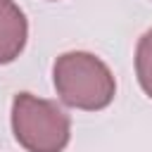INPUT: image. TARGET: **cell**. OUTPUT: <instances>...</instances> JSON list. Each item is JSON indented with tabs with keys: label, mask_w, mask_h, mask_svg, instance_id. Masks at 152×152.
I'll list each match as a JSON object with an SVG mask.
<instances>
[{
	"label": "cell",
	"mask_w": 152,
	"mask_h": 152,
	"mask_svg": "<svg viewBox=\"0 0 152 152\" xmlns=\"http://www.w3.org/2000/svg\"><path fill=\"white\" fill-rule=\"evenodd\" d=\"M28 38V24L14 0H0V64L14 62Z\"/></svg>",
	"instance_id": "obj_3"
},
{
	"label": "cell",
	"mask_w": 152,
	"mask_h": 152,
	"mask_svg": "<svg viewBox=\"0 0 152 152\" xmlns=\"http://www.w3.org/2000/svg\"><path fill=\"white\" fill-rule=\"evenodd\" d=\"M12 131L26 152H62L71 138V121L55 102L19 93L12 102Z\"/></svg>",
	"instance_id": "obj_2"
},
{
	"label": "cell",
	"mask_w": 152,
	"mask_h": 152,
	"mask_svg": "<svg viewBox=\"0 0 152 152\" xmlns=\"http://www.w3.org/2000/svg\"><path fill=\"white\" fill-rule=\"evenodd\" d=\"M135 76L147 97H152V28L142 33L135 48Z\"/></svg>",
	"instance_id": "obj_4"
},
{
	"label": "cell",
	"mask_w": 152,
	"mask_h": 152,
	"mask_svg": "<svg viewBox=\"0 0 152 152\" xmlns=\"http://www.w3.org/2000/svg\"><path fill=\"white\" fill-rule=\"evenodd\" d=\"M55 90L59 100L74 109L97 112L109 107L116 95V81L109 66L90 52H64L52 66Z\"/></svg>",
	"instance_id": "obj_1"
}]
</instances>
